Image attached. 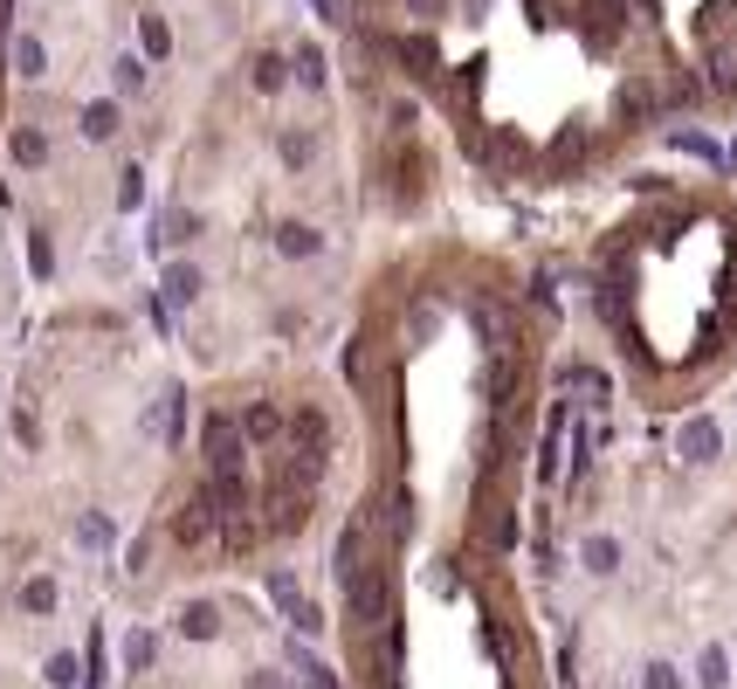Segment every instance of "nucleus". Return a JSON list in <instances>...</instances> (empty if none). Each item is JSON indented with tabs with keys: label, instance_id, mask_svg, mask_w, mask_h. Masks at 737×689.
Here are the masks:
<instances>
[{
	"label": "nucleus",
	"instance_id": "obj_16",
	"mask_svg": "<svg viewBox=\"0 0 737 689\" xmlns=\"http://www.w3.org/2000/svg\"><path fill=\"white\" fill-rule=\"evenodd\" d=\"M248 84H256L263 97H276V90L290 84V63H283V56H256V69H248Z\"/></svg>",
	"mask_w": 737,
	"mask_h": 689
},
{
	"label": "nucleus",
	"instance_id": "obj_8",
	"mask_svg": "<svg viewBox=\"0 0 737 689\" xmlns=\"http://www.w3.org/2000/svg\"><path fill=\"white\" fill-rule=\"evenodd\" d=\"M579 566H587V573H600V579H614V573H621V538L593 531V538L579 545Z\"/></svg>",
	"mask_w": 737,
	"mask_h": 689
},
{
	"label": "nucleus",
	"instance_id": "obj_28",
	"mask_svg": "<svg viewBox=\"0 0 737 689\" xmlns=\"http://www.w3.org/2000/svg\"><path fill=\"white\" fill-rule=\"evenodd\" d=\"M400 56L414 63V76H435V42H421V35H414V42H400Z\"/></svg>",
	"mask_w": 737,
	"mask_h": 689
},
{
	"label": "nucleus",
	"instance_id": "obj_1",
	"mask_svg": "<svg viewBox=\"0 0 737 689\" xmlns=\"http://www.w3.org/2000/svg\"><path fill=\"white\" fill-rule=\"evenodd\" d=\"M200 448H208V469L221 476V469H242L248 435H242V421H235V414H208V427H200Z\"/></svg>",
	"mask_w": 737,
	"mask_h": 689
},
{
	"label": "nucleus",
	"instance_id": "obj_35",
	"mask_svg": "<svg viewBox=\"0 0 737 689\" xmlns=\"http://www.w3.org/2000/svg\"><path fill=\"white\" fill-rule=\"evenodd\" d=\"M311 8H317L324 21H345V14H338V0H311Z\"/></svg>",
	"mask_w": 737,
	"mask_h": 689
},
{
	"label": "nucleus",
	"instance_id": "obj_29",
	"mask_svg": "<svg viewBox=\"0 0 737 689\" xmlns=\"http://www.w3.org/2000/svg\"><path fill=\"white\" fill-rule=\"evenodd\" d=\"M269 600H276V607H283V614H290V607H297L303 593H297V579H290V573H269Z\"/></svg>",
	"mask_w": 737,
	"mask_h": 689
},
{
	"label": "nucleus",
	"instance_id": "obj_20",
	"mask_svg": "<svg viewBox=\"0 0 737 689\" xmlns=\"http://www.w3.org/2000/svg\"><path fill=\"white\" fill-rule=\"evenodd\" d=\"M21 607H29V614H56V579L35 573L29 586H21Z\"/></svg>",
	"mask_w": 737,
	"mask_h": 689
},
{
	"label": "nucleus",
	"instance_id": "obj_6",
	"mask_svg": "<svg viewBox=\"0 0 737 689\" xmlns=\"http://www.w3.org/2000/svg\"><path fill=\"white\" fill-rule=\"evenodd\" d=\"M208 531H214V503H208V490H200L193 503H180V518H172V538H180V545H200Z\"/></svg>",
	"mask_w": 737,
	"mask_h": 689
},
{
	"label": "nucleus",
	"instance_id": "obj_14",
	"mask_svg": "<svg viewBox=\"0 0 737 689\" xmlns=\"http://www.w3.org/2000/svg\"><path fill=\"white\" fill-rule=\"evenodd\" d=\"M242 435H248V442H276V435H283V414H276L269 400L248 407V414H242Z\"/></svg>",
	"mask_w": 737,
	"mask_h": 689
},
{
	"label": "nucleus",
	"instance_id": "obj_24",
	"mask_svg": "<svg viewBox=\"0 0 737 689\" xmlns=\"http://www.w3.org/2000/svg\"><path fill=\"white\" fill-rule=\"evenodd\" d=\"M118 208H124V214L145 208V173H138V166H124V173H118Z\"/></svg>",
	"mask_w": 737,
	"mask_h": 689
},
{
	"label": "nucleus",
	"instance_id": "obj_2",
	"mask_svg": "<svg viewBox=\"0 0 737 689\" xmlns=\"http://www.w3.org/2000/svg\"><path fill=\"white\" fill-rule=\"evenodd\" d=\"M303 518H311V482H297L283 469L276 490H269V531H303Z\"/></svg>",
	"mask_w": 737,
	"mask_h": 689
},
{
	"label": "nucleus",
	"instance_id": "obj_17",
	"mask_svg": "<svg viewBox=\"0 0 737 689\" xmlns=\"http://www.w3.org/2000/svg\"><path fill=\"white\" fill-rule=\"evenodd\" d=\"M290 448H317L324 455V414L317 407H303V414L290 421Z\"/></svg>",
	"mask_w": 737,
	"mask_h": 689
},
{
	"label": "nucleus",
	"instance_id": "obj_21",
	"mask_svg": "<svg viewBox=\"0 0 737 689\" xmlns=\"http://www.w3.org/2000/svg\"><path fill=\"white\" fill-rule=\"evenodd\" d=\"M193 235H200V214H187V208L159 214V242H193Z\"/></svg>",
	"mask_w": 737,
	"mask_h": 689
},
{
	"label": "nucleus",
	"instance_id": "obj_26",
	"mask_svg": "<svg viewBox=\"0 0 737 689\" xmlns=\"http://www.w3.org/2000/svg\"><path fill=\"white\" fill-rule=\"evenodd\" d=\"M76 538H83L90 552H104L111 545V518H97V510H90V518H76Z\"/></svg>",
	"mask_w": 737,
	"mask_h": 689
},
{
	"label": "nucleus",
	"instance_id": "obj_3",
	"mask_svg": "<svg viewBox=\"0 0 737 689\" xmlns=\"http://www.w3.org/2000/svg\"><path fill=\"white\" fill-rule=\"evenodd\" d=\"M675 448H682V463H717V455H724V427L717 421H710V414H690V421H682V435H675Z\"/></svg>",
	"mask_w": 737,
	"mask_h": 689
},
{
	"label": "nucleus",
	"instance_id": "obj_25",
	"mask_svg": "<svg viewBox=\"0 0 737 689\" xmlns=\"http://www.w3.org/2000/svg\"><path fill=\"white\" fill-rule=\"evenodd\" d=\"M290 69H297V84H303V90H324V56H317V48H297V63H290Z\"/></svg>",
	"mask_w": 737,
	"mask_h": 689
},
{
	"label": "nucleus",
	"instance_id": "obj_13",
	"mask_svg": "<svg viewBox=\"0 0 737 689\" xmlns=\"http://www.w3.org/2000/svg\"><path fill=\"white\" fill-rule=\"evenodd\" d=\"M8 159H14V166H42V159H48V138L35 132V124H21V132L8 138Z\"/></svg>",
	"mask_w": 737,
	"mask_h": 689
},
{
	"label": "nucleus",
	"instance_id": "obj_31",
	"mask_svg": "<svg viewBox=\"0 0 737 689\" xmlns=\"http://www.w3.org/2000/svg\"><path fill=\"white\" fill-rule=\"evenodd\" d=\"M29 263H35V276L56 269V248H48V235H29Z\"/></svg>",
	"mask_w": 737,
	"mask_h": 689
},
{
	"label": "nucleus",
	"instance_id": "obj_18",
	"mask_svg": "<svg viewBox=\"0 0 737 689\" xmlns=\"http://www.w3.org/2000/svg\"><path fill=\"white\" fill-rule=\"evenodd\" d=\"M696 682H703V689H724V682H730V655H724L717 642L696 655Z\"/></svg>",
	"mask_w": 737,
	"mask_h": 689
},
{
	"label": "nucleus",
	"instance_id": "obj_7",
	"mask_svg": "<svg viewBox=\"0 0 737 689\" xmlns=\"http://www.w3.org/2000/svg\"><path fill=\"white\" fill-rule=\"evenodd\" d=\"M317 248H324V235L311 221H283V227H276V255H290V263H311Z\"/></svg>",
	"mask_w": 737,
	"mask_h": 689
},
{
	"label": "nucleus",
	"instance_id": "obj_30",
	"mask_svg": "<svg viewBox=\"0 0 737 689\" xmlns=\"http://www.w3.org/2000/svg\"><path fill=\"white\" fill-rule=\"evenodd\" d=\"M290 627H297V634H317V627H324V614H317L311 600H297V607H290Z\"/></svg>",
	"mask_w": 737,
	"mask_h": 689
},
{
	"label": "nucleus",
	"instance_id": "obj_5",
	"mask_svg": "<svg viewBox=\"0 0 737 689\" xmlns=\"http://www.w3.org/2000/svg\"><path fill=\"white\" fill-rule=\"evenodd\" d=\"M566 435H572V407H558V414H551V435H545V448H538V482H558V476H566Z\"/></svg>",
	"mask_w": 737,
	"mask_h": 689
},
{
	"label": "nucleus",
	"instance_id": "obj_15",
	"mask_svg": "<svg viewBox=\"0 0 737 689\" xmlns=\"http://www.w3.org/2000/svg\"><path fill=\"white\" fill-rule=\"evenodd\" d=\"M14 69L29 76V84H35V76H48V48H42V35H14Z\"/></svg>",
	"mask_w": 737,
	"mask_h": 689
},
{
	"label": "nucleus",
	"instance_id": "obj_4",
	"mask_svg": "<svg viewBox=\"0 0 737 689\" xmlns=\"http://www.w3.org/2000/svg\"><path fill=\"white\" fill-rule=\"evenodd\" d=\"M345 600H351V621H359V627H372L379 614H387V579H379V566L351 573L345 579Z\"/></svg>",
	"mask_w": 737,
	"mask_h": 689
},
{
	"label": "nucleus",
	"instance_id": "obj_11",
	"mask_svg": "<svg viewBox=\"0 0 737 689\" xmlns=\"http://www.w3.org/2000/svg\"><path fill=\"white\" fill-rule=\"evenodd\" d=\"M83 138H90V145L118 138V104H111V97H97V104H83Z\"/></svg>",
	"mask_w": 737,
	"mask_h": 689
},
{
	"label": "nucleus",
	"instance_id": "obj_22",
	"mask_svg": "<svg viewBox=\"0 0 737 689\" xmlns=\"http://www.w3.org/2000/svg\"><path fill=\"white\" fill-rule=\"evenodd\" d=\"M138 42H145V56H172V29H166L159 14H145V21H138Z\"/></svg>",
	"mask_w": 737,
	"mask_h": 689
},
{
	"label": "nucleus",
	"instance_id": "obj_12",
	"mask_svg": "<svg viewBox=\"0 0 737 689\" xmlns=\"http://www.w3.org/2000/svg\"><path fill=\"white\" fill-rule=\"evenodd\" d=\"M669 145H675V152H690V159H710V166L724 159V145L710 138V132H690V124H675V132H669Z\"/></svg>",
	"mask_w": 737,
	"mask_h": 689
},
{
	"label": "nucleus",
	"instance_id": "obj_9",
	"mask_svg": "<svg viewBox=\"0 0 737 689\" xmlns=\"http://www.w3.org/2000/svg\"><path fill=\"white\" fill-rule=\"evenodd\" d=\"M159 297H166V311H187V303L200 297V269H193V263H172L166 284H159Z\"/></svg>",
	"mask_w": 737,
	"mask_h": 689
},
{
	"label": "nucleus",
	"instance_id": "obj_33",
	"mask_svg": "<svg viewBox=\"0 0 737 689\" xmlns=\"http://www.w3.org/2000/svg\"><path fill=\"white\" fill-rule=\"evenodd\" d=\"M124 662H132V669H152V634H132V642H124Z\"/></svg>",
	"mask_w": 737,
	"mask_h": 689
},
{
	"label": "nucleus",
	"instance_id": "obj_23",
	"mask_svg": "<svg viewBox=\"0 0 737 689\" xmlns=\"http://www.w3.org/2000/svg\"><path fill=\"white\" fill-rule=\"evenodd\" d=\"M48 689H76V682H83V662H76V655H48Z\"/></svg>",
	"mask_w": 737,
	"mask_h": 689
},
{
	"label": "nucleus",
	"instance_id": "obj_34",
	"mask_svg": "<svg viewBox=\"0 0 737 689\" xmlns=\"http://www.w3.org/2000/svg\"><path fill=\"white\" fill-rule=\"evenodd\" d=\"M482 634H490V648H496V662H511V634H503V621H490V627H482Z\"/></svg>",
	"mask_w": 737,
	"mask_h": 689
},
{
	"label": "nucleus",
	"instance_id": "obj_27",
	"mask_svg": "<svg viewBox=\"0 0 737 689\" xmlns=\"http://www.w3.org/2000/svg\"><path fill=\"white\" fill-rule=\"evenodd\" d=\"M283 159H290V166H311V159H317V138H311V132H283Z\"/></svg>",
	"mask_w": 737,
	"mask_h": 689
},
{
	"label": "nucleus",
	"instance_id": "obj_19",
	"mask_svg": "<svg viewBox=\"0 0 737 689\" xmlns=\"http://www.w3.org/2000/svg\"><path fill=\"white\" fill-rule=\"evenodd\" d=\"M111 84H118L124 97H138V90H145V56H132V48H124V56L111 63Z\"/></svg>",
	"mask_w": 737,
	"mask_h": 689
},
{
	"label": "nucleus",
	"instance_id": "obj_37",
	"mask_svg": "<svg viewBox=\"0 0 737 689\" xmlns=\"http://www.w3.org/2000/svg\"><path fill=\"white\" fill-rule=\"evenodd\" d=\"M248 689H283V682H276V676H269V669H263V676H256V682H248Z\"/></svg>",
	"mask_w": 737,
	"mask_h": 689
},
{
	"label": "nucleus",
	"instance_id": "obj_32",
	"mask_svg": "<svg viewBox=\"0 0 737 689\" xmlns=\"http://www.w3.org/2000/svg\"><path fill=\"white\" fill-rule=\"evenodd\" d=\"M641 689H682V676L669 669V662H648V676H641Z\"/></svg>",
	"mask_w": 737,
	"mask_h": 689
},
{
	"label": "nucleus",
	"instance_id": "obj_10",
	"mask_svg": "<svg viewBox=\"0 0 737 689\" xmlns=\"http://www.w3.org/2000/svg\"><path fill=\"white\" fill-rule=\"evenodd\" d=\"M180 634H187V642H214V634H221V607L214 600L180 607Z\"/></svg>",
	"mask_w": 737,
	"mask_h": 689
},
{
	"label": "nucleus",
	"instance_id": "obj_36",
	"mask_svg": "<svg viewBox=\"0 0 737 689\" xmlns=\"http://www.w3.org/2000/svg\"><path fill=\"white\" fill-rule=\"evenodd\" d=\"M406 8H414V14H442V0H406Z\"/></svg>",
	"mask_w": 737,
	"mask_h": 689
}]
</instances>
